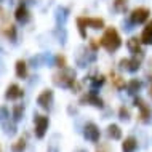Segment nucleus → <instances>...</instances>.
Returning <instances> with one entry per match:
<instances>
[{"instance_id": "17", "label": "nucleus", "mask_w": 152, "mask_h": 152, "mask_svg": "<svg viewBox=\"0 0 152 152\" xmlns=\"http://www.w3.org/2000/svg\"><path fill=\"white\" fill-rule=\"evenodd\" d=\"M88 82H90V87L94 88V90H98V88H101L102 85L106 83V77L102 75V74H91V75L88 77Z\"/></svg>"}, {"instance_id": "26", "label": "nucleus", "mask_w": 152, "mask_h": 152, "mask_svg": "<svg viewBox=\"0 0 152 152\" xmlns=\"http://www.w3.org/2000/svg\"><path fill=\"white\" fill-rule=\"evenodd\" d=\"M75 23H77V29H79V34L82 39H87V23H85V18L83 16H79V18L75 19Z\"/></svg>"}, {"instance_id": "28", "label": "nucleus", "mask_w": 152, "mask_h": 152, "mask_svg": "<svg viewBox=\"0 0 152 152\" xmlns=\"http://www.w3.org/2000/svg\"><path fill=\"white\" fill-rule=\"evenodd\" d=\"M128 7V0H114V10L117 13H125Z\"/></svg>"}, {"instance_id": "35", "label": "nucleus", "mask_w": 152, "mask_h": 152, "mask_svg": "<svg viewBox=\"0 0 152 152\" xmlns=\"http://www.w3.org/2000/svg\"><path fill=\"white\" fill-rule=\"evenodd\" d=\"M74 152H88V151H87V149H83V147H79V149L74 151Z\"/></svg>"}, {"instance_id": "12", "label": "nucleus", "mask_w": 152, "mask_h": 152, "mask_svg": "<svg viewBox=\"0 0 152 152\" xmlns=\"http://www.w3.org/2000/svg\"><path fill=\"white\" fill-rule=\"evenodd\" d=\"M142 42H141V37H130L128 39V42H126V48L130 50V53L133 56H136V58L139 59H142L144 58V51H142Z\"/></svg>"}, {"instance_id": "20", "label": "nucleus", "mask_w": 152, "mask_h": 152, "mask_svg": "<svg viewBox=\"0 0 152 152\" xmlns=\"http://www.w3.org/2000/svg\"><path fill=\"white\" fill-rule=\"evenodd\" d=\"M141 42H142V45H152V19L146 24L144 29H142Z\"/></svg>"}, {"instance_id": "31", "label": "nucleus", "mask_w": 152, "mask_h": 152, "mask_svg": "<svg viewBox=\"0 0 152 152\" xmlns=\"http://www.w3.org/2000/svg\"><path fill=\"white\" fill-rule=\"evenodd\" d=\"M55 66L58 69H64V67H67V59H66V56L64 55H58L55 58Z\"/></svg>"}, {"instance_id": "14", "label": "nucleus", "mask_w": 152, "mask_h": 152, "mask_svg": "<svg viewBox=\"0 0 152 152\" xmlns=\"http://www.w3.org/2000/svg\"><path fill=\"white\" fill-rule=\"evenodd\" d=\"M15 19H16V23H19V24H27L31 21V11L24 3H21V5L15 10Z\"/></svg>"}, {"instance_id": "24", "label": "nucleus", "mask_w": 152, "mask_h": 152, "mask_svg": "<svg viewBox=\"0 0 152 152\" xmlns=\"http://www.w3.org/2000/svg\"><path fill=\"white\" fill-rule=\"evenodd\" d=\"M141 87H142V83L139 82L138 79H131L128 83H126V91H128V94H136L139 90H141Z\"/></svg>"}, {"instance_id": "2", "label": "nucleus", "mask_w": 152, "mask_h": 152, "mask_svg": "<svg viewBox=\"0 0 152 152\" xmlns=\"http://www.w3.org/2000/svg\"><path fill=\"white\" fill-rule=\"evenodd\" d=\"M53 83L61 88H69L75 90L77 88V79H75V71L69 67L59 69L56 74H53Z\"/></svg>"}, {"instance_id": "3", "label": "nucleus", "mask_w": 152, "mask_h": 152, "mask_svg": "<svg viewBox=\"0 0 152 152\" xmlns=\"http://www.w3.org/2000/svg\"><path fill=\"white\" fill-rule=\"evenodd\" d=\"M16 123L13 115H10V109L7 107V106H2L0 107V125H2L3 131H5V134H8V136H13V134H16Z\"/></svg>"}, {"instance_id": "19", "label": "nucleus", "mask_w": 152, "mask_h": 152, "mask_svg": "<svg viewBox=\"0 0 152 152\" xmlns=\"http://www.w3.org/2000/svg\"><path fill=\"white\" fill-rule=\"evenodd\" d=\"M0 34L3 37H7L8 40H11V42H16V37H18V29H16L15 24H8L7 27H3L2 31H0Z\"/></svg>"}, {"instance_id": "1", "label": "nucleus", "mask_w": 152, "mask_h": 152, "mask_svg": "<svg viewBox=\"0 0 152 152\" xmlns=\"http://www.w3.org/2000/svg\"><path fill=\"white\" fill-rule=\"evenodd\" d=\"M99 43L106 51L115 53L118 48L122 47V37H120V34H118V31L115 27L110 26V27H106L104 29V34H102V37L99 39Z\"/></svg>"}, {"instance_id": "34", "label": "nucleus", "mask_w": 152, "mask_h": 152, "mask_svg": "<svg viewBox=\"0 0 152 152\" xmlns=\"http://www.w3.org/2000/svg\"><path fill=\"white\" fill-rule=\"evenodd\" d=\"M19 2H21V3H24V5H26V3H32V2H34V0H19Z\"/></svg>"}, {"instance_id": "37", "label": "nucleus", "mask_w": 152, "mask_h": 152, "mask_svg": "<svg viewBox=\"0 0 152 152\" xmlns=\"http://www.w3.org/2000/svg\"><path fill=\"white\" fill-rule=\"evenodd\" d=\"M0 152H2V149H0Z\"/></svg>"}, {"instance_id": "30", "label": "nucleus", "mask_w": 152, "mask_h": 152, "mask_svg": "<svg viewBox=\"0 0 152 152\" xmlns=\"http://www.w3.org/2000/svg\"><path fill=\"white\" fill-rule=\"evenodd\" d=\"M118 118L123 122H128L130 120V109L125 107V106H120V109H118Z\"/></svg>"}, {"instance_id": "5", "label": "nucleus", "mask_w": 152, "mask_h": 152, "mask_svg": "<svg viewBox=\"0 0 152 152\" xmlns=\"http://www.w3.org/2000/svg\"><path fill=\"white\" fill-rule=\"evenodd\" d=\"M34 133H35V138L39 139H43L45 134H47V130L50 126V118L47 115H40V114H34Z\"/></svg>"}, {"instance_id": "36", "label": "nucleus", "mask_w": 152, "mask_h": 152, "mask_svg": "<svg viewBox=\"0 0 152 152\" xmlns=\"http://www.w3.org/2000/svg\"><path fill=\"white\" fill-rule=\"evenodd\" d=\"M151 94H152V87H151Z\"/></svg>"}, {"instance_id": "11", "label": "nucleus", "mask_w": 152, "mask_h": 152, "mask_svg": "<svg viewBox=\"0 0 152 152\" xmlns=\"http://www.w3.org/2000/svg\"><path fill=\"white\" fill-rule=\"evenodd\" d=\"M118 67L125 69V71L130 72V74H134V72L139 71V67H141V59L136 58V56L123 58V59H120V63H118Z\"/></svg>"}, {"instance_id": "8", "label": "nucleus", "mask_w": 152, "mask_h": 152, "mask_svg": "<svg viewBox=\"0 0 152 152\" xmlns=\"http://www.w3.org/2000/svg\"><path fill=\"white\" fill-rule=\"evenodd\" d=\"M151 16V10L146 7H138L131 10L130 13V23L131 24H144Z\"/></svg>"}, {"instance_id": "22", "label": "nucleus", "mask_w": 152, "mask_h": 152, "mask_svg": "<svg viewBox=\"0 0 152 152\" xmlns=\"http://www.w3.org/2000/svg\"><path fill=\"white\" fill-rule=\"evenodd\" d=\"M85 23H87L88 27H91L94 31L104 29V19L102 18H85Z\"/></svg>"}, {"instance_id": "32", "label": "nucleus", "mask_w": 152, "mask_h": 152, "mask_svg": "<svg viewBox=\"0 0 152 152\" xmlns=\"http://www.w3.org/2000/svg\"><path fill=\"white\" fill-rule=\"evenodd\" d=\"M101 47V43H99V40H96V39H91L90 40V48H91L93 51H96L98 48Z\"/></svg>"}, {"instance_id": "33", "label": "nucleus", "mask_w": 152, "mask_h": 152, "mask_svg": "<svg viewBox=\"0 0 152 152\" xmlns=\"http://www.w3.org/2000/svg\"><path fill=\"white\" fill-rule=\"evenodd\" d=\"M47 152H59V149H58V146L51 144V146H48V151Z\"/></svg>"}, {"instance_id": "27", "label": "nucleus", "mask_w": 152, "mask_h": 152, "mask_svg": "<svg viewBox=\"0 0 152 152\" xmlns=\"http://www.w3.org/2000/svg\"><path fill=\"white\" fill-rule=\"evenodd\" d=\"M11 115H13L15 122H19L24 115V104H15L11 109Z\"/></svg>"}, {"instance_id": "21", "label": "nucleus", "mask_w": 152, "mask_h": 152, "mask_svg": "<svg viewBox=\"0 0 152 152\" xmlns=\"http://www.w3.org/2000/svg\"><path fill=\"white\" fill-rule=\"evenodd\" d=\"M110 82H112V85L117 90L126 88V83H128V82H125V79H123L122 75H118V74H115L114 71H110Z\"/></svg>"}, {"instance_id": "29", "label": "nucleus", "mask_w": 152, "mask_h": 152, "mask_svg": "<svg viewBox=\"0 0 152 152\" xmlns=\"http://www.w3.org/2000/svg\"><path fill=\"white\" fill-rule=\"evenodd\" d=\"M8 13H7V10L3 7H0V31L3 29V27H7L8 26Z\"/></svg>"}, {"instance_id": "4", "label": "nucleus", "mask_w": 152, "mask_h": 152, "mask_svg": "<svg viewBox=\"0 0 152 152\" xmlns=\"http://www.w3.org/2000/svg\"><path fill=\"white\" fill-rule=\"evenodd\" d=\"M75 61H77V66L87 67L88 64H91L96 61V51H93L91 48L88 50L87 47H80L79 53H77V56H75Z\"/></svg>"}, {"instance_id": "25", "label": "nucleus", "mask_w": 152, "mask_h": 152, "mask_svg": "<svg viewBox=\"0 0 152 152\" xmlns=\"http://www.w3.org/2000/svg\"><path fill=\"white\" fill-rule=\"evenodd\" d=\"M26 146H27L26 138L21 136V138H18L13 144H11V151H13V152H24V151H26Z\"/></svg>"}, {"instance_id": "15", "label": "nucleus", "mask_w": 152, "mask_h": 152, "mask_svg": "<svg viewBox=\"0 0 152 152\" xmlns=\"http://www.w3.org/2000/svg\"><path fill=\"white\" fill-rule=\"evenodd\" d=\"M67 15H69V8L59 7L58 10H56V27H58V29H64Z\"/></svg>"}, {"instance_id": "23", "label": "nucleus", "mask_w": 152, "mask_h": 152, "mask_svg": "<svg viewBox=\"0 0 152 152\" xmlns=\"http://www.w3.org/2000/svg\"><path fill=\"white\" fill-rule=\"evenodd\" d=\"M107 136L115 139V141L122 139V130H120V126H118L117 123H110V125L107 126Z\"/></svg>"}, {"instance_id": "13", "label": "nucleus", "mask_w": 152, "mask_h": 152, "mask_svg": "<svg viewBox=\"0 0 152 152\" xmlns=\"http://www.w3.org/2000/svg\"><path fill=\"white\" fill-rule=\"evenodd\" d=\"M24 96V91L23 88L19 87L18 83H10L7 87V91H5V98L8 101H16V99H21Z\"/></svg>"}, {"instance_id": "10", "label": "nucleus", "mask_w": 152, "mask_h": 152, "mask_svg": "<svg viewBox=\"0 0 152 152\" xmlns=\"http://www.w3.org/2000/svg\"><path fill=\"white\" fill-rule=\"evenodd\" d=\"M83 138L90 142H98L101 138V131H99V126L96 123L90 122L83 126Z\"/></svg>"}, {"instance_id": "7", "label": "nucleus", "mask_w": 152, "mask_h": 152, "mask_svg": "<svg viewBox=\"0 0 152 152\" xmlns=\"http://www.w3.org/2000/svg\"><path fill=\"white\" fill-rule=\"evenodd\" d=\"M134 106L139 109V122L141 123H149L152 117V109L142 98H134Z\"/></svg>"}, {"instance_id": "18", "label": "nucleus", "mask_w": 152, "mask_h": 152, "mask_svg": "<svg viewBox=\"0 0 152 152\" xmlns=\"http://www.w3.org/2000/svg\"><path fill=\"white\" fill-rule=\"evenodd\" d=\"M15 72L18 79H26L27 77V63L24 59H18L15 64Z\"/></svg>"}, {"instance_id": "6", "label": "nucleus", "mask_w": 152, "mask_h": 152, "mask_svg": "<svg viewBox=\"0 0 152 152\" xmlns=\"http://www.w3.org/2000/svg\"><path fill=\"white\" fill-rule=\"evenodd\" d=\"M80 104H90V106L98 107V109L104 107V101L99 98V94H98V91L94 88L88 90L85 94H82V96H80Z\"/></svg>"}, {"instance_id": "9", "label": "nucleus", "mask_w": 152, "mask_h": 152, "mask_svg": "<svg viewBox=\"0 0 152 152\" xmlns=\"http://www.w3.org/2000/svg\"><path fill=\"white\" fill-rule=\"evenodd\" d=\"M53 101H55V91L51 88H45L42 93L37 96V104L40 106L43 110H50L53 106Z\"/></svg>"}, {"instance_id": "16", "label": "nucleus", "mask_w": 152, "mask_h": 152, "mask_svg": "<svg viewBox=\"0 0 152 152\" xmlns=\"http://www.w3.org/2000/svg\"><path fill=\"white\" fill-rule=\"evenodd\" d=\"M138 149V139L134 136H128L122 142V152H134Z\"/></svg>"}]
</instances>
